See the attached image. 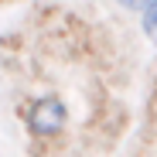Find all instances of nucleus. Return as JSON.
<instances>
[{"label": "nucleus", "instance_id": "f257e3e1", "mask_svg": "<svg viewBox=\"0 0 157 157\" xmlns=\"http://www.w3.org/2000/svg\"><path fill=\"white\" fill-rule=\"evenodd\" d=\"M24 123H28V133L34 140H55L65 133V123H68V106L62 96H41L34 99L28 113H24Z\"/></svg>", "mask_w": 157, "mask_h": 157}, {"label": "nucleus", "instance_id": "f03ea898", "mask_svg": "<svg viewBox=\"0 0 157 157\" xmlns=\"http://www.w3.org/2000/svg\"><path fill=\"white\" fill-rule=\"evenodd\" d=\"M144 34L157 41V0L144 7Z\"/></svg>", "mask_w": 157, "mask_h": 157}, {"label": "nucleus", "instance_id": "7ed1b4c3", "mask_svg": "<svg viewBox=\"0 0 157 157\" xmlns=\"http://www.w3.org/2000/svg\"><path fill=\"white\" fill-rule=\"evenodd\" d=\"M120 4H123V7H133V10H137V7H147V4H154V0H120Z\"/></svg>", "mask_w": 157, "mask_h": 157}]
</instances>
